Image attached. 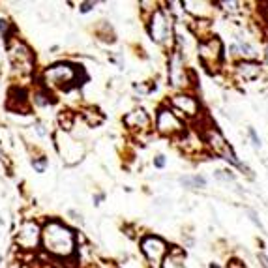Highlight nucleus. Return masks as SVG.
Instances as JSON below:
<instances>
[{"mask_svg": "<svg viewBox=\"0 0 268 268\" xmlns=\"http://www.w3.org/2000/svg\"><path fill=\"white\" fill-rule=\"evenodd\" d=\"M42 248L55 257H71L75 253V233L60 219H47L42 227Z\"/></svg>", "mask_w": 268, "mask_h": 268, "instance_id": "obj_1", "label": "nucleus"}, {"mask_svg": "<svg viewBox=\"0 0 268 268\" xmlns=\"http://www.w3.org/2000/svg\"><path fill=\"white\" fill-rule=\"evenodd\" d=\"M81 70L70 62H56L53 66L45 68L44 71V87L47 90L56 88V90H68L75 87V81L79 79Z\"/></svg>", "mask_w": 268, "mask_h": 268, "instance_id": "obj_2", "label": "nucleus"}, {"mask_svg": "<svg viewBox=\"0 0 268 268\" xmlns=\"http://www.w3.org/2000/svg\"><path fill=\"white\" fill-rule=\"evenodd\" d=\"M6 49H8V56L13 70L19 71V75H30L34 71V64H36V56H34L32 49L28 47L23 39L11 38L6 42Z\"/></svg>", "mask_w": 268, "mask_h": 268, "instance_id": "obj_3", "label": "nucleus"}, {"mask_svg": "<svg viewBox=\"0 0 268 268\" xmlns=\"http://www.w3.org/2000/svg\"><path fill=\"white\" fill-rule=\"evenodd\" d=\"M197 53H199L201 64L207 68L210 73L219 70L221 60H223V44H221V39H219L218 36H210V38L199 42Z\"/></svg>", "mask_w": 268, "mask_h": 268, "instance_id": "obj_4", "label": "nucleus"}, {"mask_svg": "<svg viewBox=\"0 0 268 268\" xmlns=\"http://www.w3.org/2000/svg\"><path fill=\"white\" fill-rule=\"evenodd\" d=\"M202 139L207 142V147L210 148L214 154H218L219 158H223L225 161H229L231 165H236V167L242 165L240 161H238V158H236L235 150L231 148V145L225 141V137L221 135V132H219L216 126H210L207 128V130H202Z\"/></svg>", "mask_w": 268, "mask_h": 268, "instance_id": "obj_5", "label": "nucleus"}, {"mask_svg": "<svg viewBox=\"0 0 268 268\" xmlns=\"http://www.w3.org/2000/svg\"><path fill=\"white\" fill-rule=\"evenodd\" d=\"M148 34L156 44H165L167 39H171V36H173L171 13H167L163 8H156L148 19Z\"/></svg>", "mask_w": 268, "mask_h": 268, "instance_id": "obj_6", "label": "nucleus"}, {"mask_svg": "<svg viewBox=\"0 0 268 268\" xmlns=\"http://www.w3.org/2000/svg\"><path fill=\"white\" fill-rule=\"evenodd\" d=\"M156 130L165 137H176L186 133V124L171 107H159L156 113Z\"/></svg>", "mask_w": 268, "mask_h": 268, "instance_id": "obj_7", "label": "nucleus"}, {"mask_svg": "<svg viewBox=\"0 0 268 268\" xmlns=\"http://www.w3.org/2000/svg\"><path fill=\"white\" fill-rule=\"evenodd\" d=\"M42 242V227L36 219H25L15 231V244L23 252H34Z\"/></svg>", "mask_w": 268, "mask_h": 268, "instance_id": "obj_8", "label": "nucleus"}, {"mask_svg": "<svg viewBox=\"0 0 268 268\" xmlns=\"http://www.w3.org/2000/svg\"><path fill=\"white\" fill-rule=\"evenodd\" d=\"M141 252L147 257L150 268H161L163 259L169 253V246H167V242L163 238H159L156 235H147L142 236L141 240Z\"/></svg>", "mask_w": 268, "mask_h": 268, "instance_id": "obj_9", "label": "nucleus"}, {"mask_svg": "<svg viewBox=\"0 0 268 268\" xmlns=\"http://www.w3.org/2000/svg\"><path fill=\"white\" fill-rule=\"evenodd\" d=\"M171 109L175 111L176 115L180 116H188V118H197L201 113V104L197 101L195 96L192 94H175L173 98H171Z\"/></svg>", "mask_w": 268, "mask_h": 268, "instance_id": "obj_10", "label": "nucleus"}, {"mask_svg": "<svg viewBox=\"0 0 268 268\" xmlns=\"http://www.w3.org/2000/svg\"><path fill=\"white\" fill-rule=\"evenodd\" d=\"M188 70L184 66V56L180 51H173L169 56V81L176 88H186L188 87Z\"/></svg>", "mask_w": 268, "mask_h": 268, "instance_id": "obj_11", "label": "nucleus"}, {"mask_svg": "<svg viewBox=\"0 0 268 268\" xmlns=\"http://www.w3.org/2000/svg\"><path fill=\"white\" fill-rule=\"evenodd\" d=\"M182 6H184V10L188 11V13H192L197 21H208L210 17H212L214 13V2H197V0H184L182 2Z\"/></svg>", "mask_w": 268, "mask_h": 268, "instance_id": "obj_12", "label": "nucleus"}, {"mask_svg": "<svg viewBox=\"0 0 268 268\" xmlns=\"http://www.w3.org/2000/svg\"><path fill=\"white\" fill-rule=\"evenodd\" d=\"M124 124L128 126V130L132 132H147L150 126V116L145 109H133L132 113H128L124 116Z\"/></svg>", "mask_w": 268, "mask_h": 268, "instance_id": "obj_13", "label": "nucleus"}, {"mask_svg": "<svg viewBox=\"0 0 268 268\" xmlns=\"http://www.w3.org/2000/svg\"><path fill=\"white\" fill-rule=\"evenodd\" d=\"M235 71H236V75L240 77L242 81L252 83V81H255L259 75H261L263 68H261V64H259V62H255V60H240L235 66Z\"/></svg>", "mask_w": 268, "mask_h": 268, "instance_id": "obj_14", "label": "nucleus"}, {"mask_svg": "<svg viewBox=\"0 0 268 268\" xmlns=\"http://www.w3.org/2000/svg\"><path fill=\"white\" fill-rule=\"evenodd\" d=\"M32 99H34V104L38 105V107H47V105L55 104V98H53L51 90H47L45 87H39L38 90H34Z\"/></svg>", "mask_w": 268, "mask_h": 268, "instance_id": "obj_15", "label": "nucleus"}, {"mask_svg": "<svg viewBox=\"0 0 268 268\" xmlns=\"http://www.w3.org/2000/svg\"><path fill=\"white\" fill-rule=\"evenodd\" d=\"M180 184L188 190H202L207 188V178L201 175H190V176H182Z\"/></svg>", "mask_w": 268, "mask_h": 268, "instance_id": "obj_16", "label": "nucleus"}, {"mask_svg": "<svg viewBox=\"0 0 268 268\" xmlns=\"http://www.w3.org/2000/svg\"><path fill=\"white\" fill-rule=\"evenodd\" d=\"M81 116H83V120L87 122L90 128H96V126H99V124L104 122V115H101V113H98L96 109H85L81 113Z\"/></svg>", "mask_w": 268, "mask_h": 268, "instance_id": "obj_17", "label": "nucleus"}, {"mask_svg": "<svg viewBox=\"0 0 268 268\" xmlns=\"http://www.w3.org/2000/svg\"><path fill=\"white\" fill-rule=\"evenodd\" d=\"M73 122H75V115L71 113V111H62L60 115H58V124H60L62 130H71L73 128Z\"/></svg>", "mask_w": 268, "mask_h": 268, "instance_id": "obj_18", "label": "nucleus"}, {"mask_svg": "<svg viewBox=\"0 0 268 268\" xmlns=\"http://www.w3.org/2000/svg\"><path fill=\"white\" fill-rule=\"evenodd\" d=\"M238 51H240V55L244 56V60H253L255 56H257V53H255V49H253L252 45L246 44V42H242V39H238Z\"/></svg>", "mask_w": 268, "mask_h": 268, "instance_id": "obj_19", "label": "nucleus"}, {"mask_svg": "<svg viewBox=\"0 0 268 268\" xmlns=\"http://www.w3.org/2000/svg\"><path fill=\"white\" fill-rule=\"evenodd\" d=\"M15 28H13V25H11L8 19H4V17H0V36L8 42V39H11V32H13Z\"/></svg>", "mask_w": 268, "mask_h": 268, "instance_id": "obj_20", "label": "nucleus"}, {"mask_svg": "<svg viewBox=\"0 0 268 268\" xmlns=\"http://www.w3.org/2000/svg\"><path fill=\"white\" fill-rule=\"evenodd\" d=\"M47 165H49V159L45 158V156H38V158H32V167H34V171H36V173H45Z\"/></svg>", "mask_w": 268, "mask_h": 268, "instance_id": "obj_21", "label": "nucleus"}, {"mask_svg": "<svg viewBox=\"0 0 268 268\" xmlns=\"http://www.w3.org/2000/svg\"><path fill=\"white\" fill-rule=\"evenodd\" d=\"M218 6H221V10L223 11H229V13H238L240 11V2H235V0H231V2H227V0H223V2H216Z\"/></svg>", "mask_w": 268, "mask_h": 268, "instance_id": "obj_22", "label": "nucleus"}, {"mask_svg": "<svg viewBox=\"0 0 268 268\" xmlns=\"http://www.w3.org/2000/svg\"><path fill=\"white\" fill-rule=\"evenodd\" d=\"M214 176L218 178V180H225V182H233L235 180V175L231 173V171H216Z\"/></svg>", "mask_w": 268, "mask_h": 268, "instance_id": "obj_23", "label": "nucleus"}, {"mask_svg": "<svg viewBox=\"0 0 268 268\" xmlns=\"http://www.w3.org/2000/svg\"><path fill=\"white\" fill-rule=\"evenodd\" d=\"M248 135H250V139H252L253 147H255V148H259V147H261V139H259L257 132H255V130H253V128H250V130H248Z\"/></svg>", "mask_w": 268, "mask_h": 268, "instance_id": "obj_24", "label": "nucleus"}, {"mask_svg": "<svg viewBox=\"0 0 268 268\" xmlns=\"http://www.w3.org/2000/svg\"><path fill=\"white\" fill-rule=\"evenodd\" d=\"M154 167H156V169H163L165 167V156H161V154L156 156V158H154Z\"/></svg>", "mask_w": 268, "mask_h": 268, "instance_id": "obj_25", "label": "nucleus"}, {"mask_svg": "<svg viewBox=\"0 0 268 268\" xmlns=\"http://www.w3.org/2000/svg\"><path fill=\"white\" fill-rule=\"evenodd\" d=\"M68 216H71V219H73V221H77V223L83 225V216L77 212V210H68Z\"/></svg>", "mask_w": 268, "mask_h": 268, "instance_id": "obj_26", "label": "nucleus"}, {"mask_svg": "<svg viewBox=\"0 0 268 268\" xmlns=\"http://www.w3.org/2000/svg\"><path fill=\"white\" fill-rule=\"evenodd\" d=\"M94 6H96V2H83L81 8H79V11H81V13H88V11L92 10Z\"/></svg>", "mask_w": 268, "mask_h": 268, "instance_id": "obj_27", "label": "nucleus"}, {"mask_svg": "<svg viewBox=\"0 0 268 268\" xmlns=\"http://www.w3.org/2000/svg\"><path fill=\"white\" fill-rule=\"evenodd\" d=\"M34 128H36V132H38L39 137H45V135H47V130H45V126L42 124V122H36V124H34Z\"/></svg>", "mask_w": 268, "mask_h": 268, "instance_id": "obj_28", "label": "nucleus"}, {"mask_svg": "<svg viewBox=\"0 0 268 268\" xmlns=\"http://www.w3.org/2000/svg\"><path fill=\"white\" fill-rule=\"evenodd\" d=\"M261 17H263V21L268 25V2L261 4Z\"/></svg>", "mask_w": 268, "mask_h": 268, "instance_id": "obj_29", "label": "nucleus"}, {"mask_svg": "<svg viewBox=\"0 0 268 268\" xmlns=\"http://www.w3.org/2000/svg\"><path fill=\"white\" fill-rule=\"evenodd\" d=\"M248 214H250V219H252L253 223L257 225L259 229H263V225H261V221H259V218H257V214L253 212V210H250V212H248Z\"/></svg>", "mask_w": 268, "mask_h": 268, "instance_id": "obj_30", "label": "nucleus"}, {"mask_svg": "<svg viewBox=\"0 0 268 268\" xmlns=\"http://www.w3.org/2000/svg\"><path fill=\"white\" fill-rule=\"evenodd\" d=\"M257 259H259V263H261V266L268 268V255H264V253H259Z\"/></svg>", "mask_w": 268, "mask_h": 268, "instance_id": "obj_31", "label": "nucleus"}, {"mask_svg": "<svg viewBox=\"0 0 268 268\" xmlns=\"http://www.w3.org/2000/svg\"><path fill=\"white\" fill-rule=\"evenodd\" d=\"M227 268H246V264L240 263V261H236V259H233V261H229Z\"/></svg>", "mask_w": 268, "mask_h": 268, "instance_id": "obj_32", "label": "nucleus"}, {"mask_svg": "<svg viewBox=\"0 0 268 268\" xmlns=\"http://www.w3.org/2000/svg\"><path fill=\"white\" fill-rule=\"evenodd\" d=\"M264 62L268 64V47H266V51H264Z\"/></svg>", "mask_w": 268, "mask_h": 268, "instance_id": "obj_33", "label": "nucleus"}, {"mask_svg": "<svg viewBox=\"0 0 268 268\" xmlns=\"http://www.w3.org/2000/svg\"><path fill=\"white\" fill-rule=\"evenodd\" d=\"M210 268H219V266L216 263H210Z\"/></svg>", "mask_w": 268, "mask_h": 268, "instance_id": "obj_34", "label": "nucleus"}, {"mask_svg": "<svg viewBox=\"0 0 268 268\" xmlns=\"http://www.w3.org/2000/svg\"><path fill=\"white\" fill-rule=\"evenodd\" d=\"M0 264H2V255H0Z\"/></svg>", "mask_w": 268, "mask_h": 268, "instance_id": "obj_35", "label": "nucleus"}]
</instances>
